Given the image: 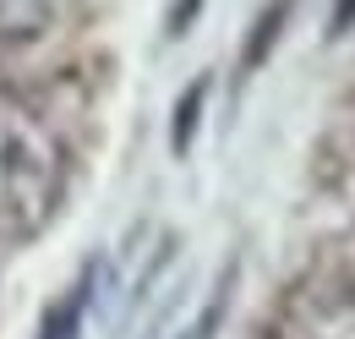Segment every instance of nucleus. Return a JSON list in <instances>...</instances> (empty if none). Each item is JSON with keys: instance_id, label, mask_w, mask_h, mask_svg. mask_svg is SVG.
Listing matches in <instances>:
<instances>
[{"instance_id": "4", "label": "nucleus", "mask_w": 355, "mask_h": 339, "mask_svg": "<svg viewBox=\"0 0 355 339\" xmlns=\"http://www.w3.org/2000/svg\"><path fill=\"white\" fill-rule=\"evenodd\" d=\"M219 317H224V290H219L214 301H208V306H202V312H197V317H191V323H186V329H180L175 339H214Z\"/></svg>"}, {"instance_id": "2", "label": "nucleus", "mask_w": 355, "mask_h": 339, "mask_svg": "<svg viewBox=\"0 0 355 339\" xmlns=\"http://www.w3.org/2000/svg\"><path fill=\"white\" fill-rule=\"evenodd\" d=\"M273 339H355V257L290 290L273 317Z\"/></svg>"}, {"instance_id": "3", "label": "nucleus", "mask_w": 355, "mask_h": 339, "mask_svg": "<svg viewBox=\"0 0 355 339\" xmlns=\"http://www.w3.org/2000/svg\"><path fill=\"white\" fill-rule=\"evenodd\" d=\"M93 296H98V263H88L60 296L44 306V317H39V334L33 339H83L88 329V312H93Z\"/></svg>"}, {"instance_id": "1", "label": "nucleus", "mask_w": 355, "mask_h": 339, "mask_svg": "<svg viewBox=\"0 0 355 339\" xmlns=\"http://www.w3.org/2000/svg\"><path fill=\"white\" fill-rule=\"evenodd\" d=\"M66 197V142L44 115L0 93V247L33 241Z\"/></svg>"}]
</instances>
